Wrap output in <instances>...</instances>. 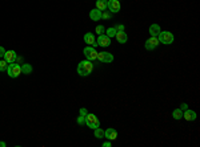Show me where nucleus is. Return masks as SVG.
Returning a JSON list of instances; mask_svg holds the SVG:
<instances>
[{
  "instance_id": "1",
  "label": "nucleus",
  "mask_w": 200,
  "mask_h": 147,
  "mask_svg": "<svg viewBox=\"0 0 200 147\" xmlns=\"http://www.w3.org/2000/svg\"><path fill=\"white\" fill-rule=\"evenodd\" d=\"M92 70H93V64L90 60H84L77 65V73H79V76H83V77L90 76Z\"/></svg>"
},
{
  "instance_id": "2",
  "label": "nucleus",
  "mask_w": 200,
  "mask_h": 147,
  "mask_svg": "<svg viewBox=\"0 0 200 147\" xmlns=\"http://www.w3.org/2000/svg\"><path fill=\"white\" fill-rule=\"evenodd\" d=\"M7 73L11 78H16L21 74V66L19 64H8V68H7Z\"/></svg>"
},
{
  "instance_id": "3",
  "label": "nucleus",
  "mask_w": 200,
  "mask_h": 147,
  "mask_svg": "<svg viewBox=\"0 0 200 147\" xmlns=\"http://www.w3.org/2000/svg\"><path fill=\"white\" fill-rule=\"evenodd\" d=\"M158 38H159V43H162L164 45H169V44L174 43V35H172L171 32H168V31L160 32Z\"/></svg>"
},
{
  "instance_id": "4",
  "label": "nucleus",
  "mask_w": 200,
  "mask_h": 147,
  "mask_svg": "<svg viewBox=\"0 0 200 147\" xmlns=\"http://www.w3.org/2000/svg\"><path fill=\"white\" fill-rule=\"evenodd\" d=\"M86 125L92 129V130H95L97 127H100V122L97 119V117L95 114H87L86 115Z\"/></svg>"
},
{
  "instance_id": "5",
  "label": "nucleus",
  "mask_w": 200,
  "mask_h": 147,
  "mask_svg": "<svg viewBox=\"0 0 200 147\" xmlns=\"http://www.w3.org/2000/svg\"><path fill=\"white\" fill-rule=\"evenodd\" d=\"M83 53H84L87 60H90V61L97 60V52H96V49L93 47H86L84 50H83Z\"/></svg>"
},
{
  "instance_id": "6",
  "label": "nucleus",
  "mask_w": 200,
  "mask_h": 147,
  "mask_svg": "<svg viewBox=\"0 0 200 147\" xmlns=\"http://www.w3.org/2000/svg\"><path fill=\"white\" fill-rule=\"evenodd\" d=\"M97 60L100 63H104V64H109L114 61V56L108 53V52H97Z\"/></svg>"
},
{
  "instance_id": "7",
  "label": "nucleus",
  "mask_w": 200,
  "mask_h": 147,
  "mask_svg": "<svg viewBox=\"0 0 200 147\" xmlns=\"http://www.w3.org/2000/svg\"><path fill=\"white\" fill-rule=\"evenodd\" d=\"M160 43H159V38L158 37H149L148 38V40L146 41V44H144V47H146V49L147 50H153L155 48H156L158 47V45H159Z\"/></svg>"
},
{
  "instance_id": "8",
  "label": "nucleus",
  "mask_w": 200,
  "mask_h": 147,
  "mask_svg": "<svg viewBox=\"0 0 200 147\" xmlns=\"http://www.w3.org/2000/svg\"><path fill=\"white\" fill-rule=\"evenodd\" d=\"M107 7L112 13H116L120 11V2L119 0H107Z\"/></svg>"
},
{
  "instance_id": "9",
  "label": "nucleus",
  "mask_w": 200,
  "mask_h": 147,
  "mask_svg": "<svg viewBox=\"0 0 200 147\" xmlns=\"http://www.w3.org/2000/svg\"><path fill=\"white\" fill-rule=\"evenodd\" d=\"M3 58L7 61L8 64H12L16 61V58H18V54H16L15 50H5V54H4Z\"/></svg>"
},
{
  "instance_id": "10",
  "label": "nucleus",
  "mask_w": 200,
  "mask_h": 147,
  "mask_svg": "<svg viewBox=\"0 0 200 147\" xmlns=\"http://www.w3.org/2000/svg\"><path fill=\"white\" fill-rule=\"evenodd\" d=\"M104 138H107L108 140H115L118 139V131H116L115 129L109 127L107 130H104Z\"/></svg>"
},
{
  "instance_id": "11",
  "label": "nucleus",
  "mask_w": 200,
  "mask_h": 147,
  "mask_svg": "<svg viewBox=\"0 0 200 147\" xmlns=\"http://www.w3.org/2000/svg\"><path fill=\"white\" fill-rule=\"evenodd\" d=\"M96 43H97V45H100V47L105 48V47H109V44H111V38H109L107 35H100Z\"/></svg>"
},
{
  "instance_id": "12",
  "label": "nucleus",
  "mask_w": 200,
  "mask_h": 147,
  "mask_svg": "<svg viewBox=\"0 0 200 147\" xmlns=\"http://www.w3.org/2000/svg\"><path fill=\"white\" fill-rule=\"evenodd\" d=\"M84 41H86V44L91 45V47H93V48L97 45V43L95 40V36H93V33H91V32L90 33H86V35H84Z\"/></svg>"
},
{
  "instance_id": "13",
  "label": "nucleus",
  "mask_w": 200,
  "mask_h": 147,
  "mask_svg": "<svg viewBox=\"0 0 200 147\" xmlns=\"http://www.w3.org/2000/svg\"><path fill=\"white\" fill-rule=\"evenodd\" d=\"M183 118H184L186 121H190V122L195 121L196 119V113L190 110V109H187V110H184V113H183Z\"/></svg>"
},
{
  "instance_id": "14",
  "label": "nucleus",
  "mask_w": 200,
  "mask_h": 147,
  "mask_svg": "<svg viewBox=\"0 0 200 147\" xmlns=\"http://www.w3.org/2000/svg\"><path fill=\"white\" fill-rule=\"evenodd\" d=\"M102 12H103V11H100L97 8H93L90 12V19L93 20V21H99L100 19H102Z\"/></svg>"
},
{
  "instance_id": "15",
  "label": "nucleus",
  "mask_w": 200,
  "mask_h": 147,
  "mask_svg": "<svg viewBox=\"0 0 200 147\" xmlns=\"http://www.w3.org/2000/svg\"><path fill=\"white\" fill-rule=\"evenodd\" d=\"M115 37L118 38V43L120 44H125L127 41H128V36H127V33L123 31V32H116Z\"/></svg>"
},
{
  "instance_id": "16",
  "label": "nucleus",
  "mask_w": 200,
  "mask_h": 147,
  "mask_svg": "<svg viewBox=\"0 0 200 147\" xmlns=\"http://www.w3.org/2000/svg\"><path fill=\"white\" fill-rule=\"evenodd\" d=\"M160 32H162V29H160L159 24H152L151 27H149V33H151L152 37H158Z\"/></svg>"
},
{
  "instance_id": "17",
  "label": "nucleus",
  "mask_w": 200,
  "mask_h": 147,
  "mask_svg": "<svg viewBox=\"0 0 200 147\" xmlns=\"http://www.w3.org/2000/svg\"><path fill=\"white\" fill-rule=\"evenodd\" d=\"M96 8L100 11L107 9V0H96Z\"/></svg>"
},
{
  "instance_id": "18",
  "label": "nucleus",
  "mask_w": 200,
  "mask_h": 147,
  "mask_svg": "<svg viewBox=\"0 0 200 147\" xmlns=\"http://www.w3.org/2000/svg\"><path fill=\"white\" fill-rule=\"evenodd\" d=\"M21 73H23V74H31V73H32V66L30 64H23V65H21Z\"/></svg>"
},
{
  "instance_id": "19",
  "label": "nucleus",
  "mask_w": 200,
  "mask_h": 147,
  "mask_svg": "<svg viewBox=\"0 0 200 147\" xmlns=\"http://www.w3.org/2000/svg\"><path fill=\"white\" fill-rule=\"evenodd\" d=\"M93 134H95V138H96V139H102V138H104V130H103V129H100V127H97V129L93 130Z\"/></svg>"
},
{
  "instance_id": "20",
  "label": "nucleus",
  "mask_w": 200,
  "mask_h": 147,
  "mask_svg": "<svg viewBox=\"0 0 200 147\" xmlns=\"http://www.w3.org/2000/svg\"><path fill=\"white\" fill-rule=\"evenodd\" d=\"M172 117H174L175 119H181V118H183V110H180V109H175L174 113H172Z\"/></svg>"
},
{
  "instance_id": "21",
  "label": "nucleus",
  "mask_w": 200,
  "mask_h": 147,
  "mask_svg": "<svg viewBox=\"0 0 200 147\" xmlns=\"http://www.w3.org/2000/svg\"><path fill=\"white\" fill-rule=\"evenodd\" d=\"M7 68H8V63H7V61H5L4 58H3V60L0 58V72L7 70Z\"/></svg>"
},
{
  "instance_id": "22",
  "label": "nucleus",
  "mask_w": 200,
  "mask_h": 147,
  "mask_svg": "<svg viewBox=\"0 0 200 147\" xmlns=\"http://www.w3.org/2000/svg\"><path fill=\"white\" fill-rule=\"evenodd\" d=\"M105 32H107V36L111 38V37H115V35H116V32H118V31L115 29V27H112V28H108Z\"/></svg>"
},
{
  "instance_id": "23",
  "label": "nucleus",
  "mask_w": 200,
  "mask_h": 147,
  "mask_svg": "<svg viewBox=\"0 0 200 147\" xmlns=\"http://www.w3.org/2000/svg\"><path fill=\"white\" fill-rule=\"evenodd\" d=\"M76 122H77V125H80V126H84V125H86V117H83V115H79V117H77V119H76Z\"/></svg>"
},
{
  "instance_id": "24",
  "label": "nucleus",
  "mask_w": 200,
  "mask_h": 147,
  "mask_svg": "<svg viewBox=\"0 0 200 147\" xmlns=\"http://www.w3.org/2000/svg\"><path fill=\"white\" fill-rule=\"evenodd\" d=\"M104 32H105V28H104V25H97L96 27V33L100 36V35H104Z\"/></svg>"
},
{
  "instance_id": "25",
  "label": "nucleus",
  "mask_w": 200,
  "mask_h": 147,
  "mask_svg": "<svg viewBox=\"0 0 200 147\" xmlns=\"http://www.w3.org/2000/svg\"><path fill=\"white\" fill-rule=\"evenodd\" d=\"M115 29L118 32H123L124 31V25L123 24H118V25H115Z\"/></svg>"
},
{
  "instance_id": "26",
  "label": "nucleus",
  "mask_w": 200,
  "mask_h": 147,
  "mask_svg": "<svg viewBox=\"0 0 200 147\" xmlns=\"http://www.w3.org/2000/svg\"><path fill=\"white\" fill-rule=\"evenodd\" d=\"M102 19H111V13H108V12H102Z\"/></svg>"
},
{
  "instance_id": "27",
  "label": "nucleus",
  "mask_w": 200,
  "mask_h": 147,
  "mask_svg": "<svg viewBox=\"0 0 200 147\" xmlns=\"http://www.w3.org/2000/svg\"><path fill=\"white\" fill-rule=\"evenodd\" d=\"M79 113H80V115H83V117H86V115L88 114V111H87V109H84V107H81V109L79 110Z\"/></svg>"
},
{
  "instance_id": "28",
  "label": "nucleus",
  "mask_w": 200,
  "mask_h": 147,
  "mask_svg": "<svg viewBox=\"0 0 200 147\" xmlns=\"http://www.w3.org/2000/svg\"><path fill=\"white\" fill-rule=\"evenodd\" d=\"M4 54H5V49L3 47H0V58H3Z\"/></svg>"
},
{
  "instance_id": "29",
  "label": "nucleus",
  "mask_w": 200,
  "mask_h": 147,
  "mask_svg": "<svg viewBox=\"0 0 200 147\" xmlns=\"http://www.w3.org/2000/svg\"><path fill=\"white\" fill-rule=\"evenodd\" d=\"M187 109H188V105H187V104H181V105H180V110L184 111V110H187Z\"/></svg>"
},
{
  "instance_id": "30",
  "label": "nucleus",
  "mask_w": 200,
  "mask_h": 147,
  "mask_svg": "<svg viewBox=\"0 0 200 147\" xmlns=\"http://www.w3.org/2000/svg\"><path fill=\"white\" fill-rule=\"evenodd\" d=\"M111 146H112V143L108 142V140H107V142H104V143H103V147H111Z\"/></svg>"
},
{
  "instance_id": "31",
  "label": "nucleus",
  "mask_w": 200,
  "mask_h": 147,
  "mask_svg": "<svg viewBox=\"0 0 200 147\" xmlns=\"http://www.w3.org/2000/svg\"><path fill=\"white\" fill-rule=\"evenodd\" d=\"M16 61H19V63H21V61H23V57H18V58H16Z\"/></svg>"
},
{
  "instance_id": "32",
  "label": "nucleus",
  "mask_w": 200,
  "mask_h": 147,
  "mask_svg": "<svg viewBox=\"0 0 200 147\" xmlns=\"http://www.w3.org/2000/svg\"><path fill=\"white\" fill-rule=\"evenodd\" d=\"M5 146H7V144H5L4 142H0V147H5Z\"/></svg>"
},
{
  "instance_id": "33",
  "label": "nucleus",
  "mask_w": 200,
  "mask_h": 147,
  "mask_svg": "<svg viewBox=\"0 0 200 147\" xmlns=\"http://www.w3.org/2000/svg\"><path fill=\"white\" fill-rule=\"evenodd\" d=\"M119 2H120V0H119Z\"/></svg>"
}]
</instances>
